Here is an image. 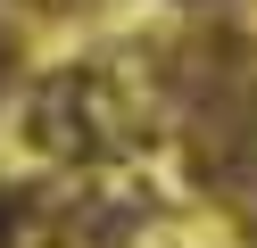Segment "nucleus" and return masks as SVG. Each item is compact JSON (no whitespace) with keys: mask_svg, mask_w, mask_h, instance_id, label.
Segmentation results:
<instances>
[{"mask_svg":"<svg viewBox=\"0 0 257 248\" xmlns=\"http://www.w3.org/2000/svg\"><path fill=\"white\" fill-rule=\"evenodd\" d=\"M34 141L58 149V157H100V149H124V141H150V99H124V75L116 66H67L34 91Z\"/></svg>","mask_w":257,"mask_h":248,"instance_id":"nucleus-1","label":"nucleus"},{"mask_svg":"<svg viewBox=\"0 0 257 248\" xmlns=\"http://www.w3.org/2000/svg\"><path fill=\"white\" fill-rule=\"evenodd\" d=\"M141 215H150L141 190H133V198H91V207L75 215V231H58V240H75V248H116L124 231H141Z\"/></svg>","mask_w":257,"mask_h":248,"instance_id":"nucleus-2","label":"nucleus"},{"mask_svg":"<svg viewBox=\"0 0 257 248\" xmlns=\"http://www.w3.org/2000/svg\"><path fill=\"white\" fill-rule=\"evenodd\" d=\"M0 248H9V231H0Z\"/></svg>","mask_w":257,"mask_h":248,"instance_id":"nucleus-3","label":"nucleus"}]
</instances>
